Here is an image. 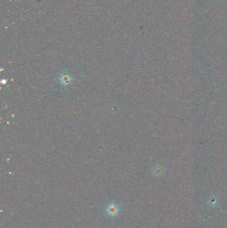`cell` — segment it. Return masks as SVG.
Listing matches in <instances>:
<instances>
[{
  "instance_id": "cell-1",
  "label": "cell",
  "mask_w": 227,
  "mask_h": 228,
  "mask_svg": "<svg viewBox=\"0 0 227 228\" xmlns=\"http://www.w3.org/2000/svg\"><path fill=\"white\" fill-rule=\"evenodd\" d=\"M121 209L119 206L114 203H109L105 209L107 214L109 216H111V217H114V216L118 215Z\"/></svg>"
},
{
  "instance_id": "cell-2",
  "label": "cell",
  "mask_w": 227,
  "mask_h": 228,
  "mask_svg": "<svg viewBox=\"0 0 227 228\" xmlns=\"http://www.w3.org/2000/svg\"><path fill=\"white\" fill-rule=\"evenodd\" d=\"M209 203L210 206L214 207L217 206V205L219 203V201H218V199L217 197H215V196H213V197H211V198H209Z\"/></svg>"
}]
</instances>
